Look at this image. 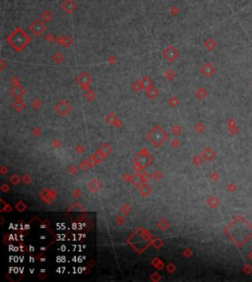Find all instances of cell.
Here are the masks:
<instances>
[{
	"mask_svg": "<svg viewBox=\"0 0 252 282\" xmlns=\"http://www.w3.org/2000/svg\"><path fill=\"white\" fill-rule=\"evenodd\" d=\"M25 92H26L20 85H14L10 90V93L16 98H21L25 95Z\"/></svg>",
	"mask_w": 252,
	"mask_h": 282,
	"instance_id": "9c48e42d",
	"label": "cell"
},
{
	"mask_svg": "<svg viewBox=\"0 0 252 282\" xmlns=\"http://www.w3.org/2000/svg\"><path fill=\"white\" fill-rule=\"evenodd\" d=\"M132 89H133L134 91H136V92H140L143 89L142 84L139 83V82H136V83H134L133 85H132Z\"/></svg>",
	"mask_w": 252,
	"mask_h": 282,
	"instance_id": "d6986e66",
	"label": "cell"
},
{
	"mask_svg": "<svg viewBox=\"0 0 252 282\" xmlns=\"http://www.w3.org/2000/svg\"><path fill=\"white\" fill-rule=\"evenodd\" d=\"M57 45H63L66 48H69L70 47L73 43H74V40L71 35H58L55 37V40H54Z\"/></svg>",
	"mask_w": 252,
	"mask_h": 282,
	"instance_id": "5b68a950",
	"label": "cell"
},
{
	"mask_svg": "<svg viewBox=\"0 0 252 282\" xmlns=\"http://www.w3.org/2000/svg\"><path fill=\"white\" fill-rule=\"evenodd\" d=\"M56 110H57V112L60 115H66L71 110V106L65 100H61L56 105Z\"/></svg>",
	"mask_w": 252,
	"mask_h": 282,
	"instance_id": "ba28073f",
	"label": "cell"
},
{
	"mask_svg": "<svg viewBox=\"0 0 252 282\" xmlns=\"http://www.w3.org/2000/svg\"><path fill=\"white\" fill-rule=\"evenodd\" d=\"M140 192L142 194H144V195H148V194L151 192V189H150L149 187H147V186H143V187L140 188Z\"/></svg>",
	"mask_w": 252,
	"mask_h": 282,
	"instance_id": "cb8c5ba5",
	"label": "cell"
},
{
	"mask_svg": "<svg viewBox=\"0 0 252 282\" xmlns=\"http://www.w3.org/2000/svg\"><path fill=\"white\" fill-rule=\"evenodd\" d=\"M46 30L47 28L46 26V23L41 19H36L29 26V31L36 37H40L41 35H43L46 32Z\"/></svg>",
	"mask_w": 252,
	"mask_h": 282,
	"instance_id": "7a4b0ae2",
	"label": "cell"
},
{
	"mask_svg": "<svg viewBox=\"0 0 252 282\" xmlns=\"http://www.w3.org/2000/svg\"><path fill=\"white\" fill-rule=\"evenodd\" d=\"M167 133L159 127H156L149 135V138L152 140V143L156 146H160L161 143H162V142L167 139Z\"/></svg>",
	"mask_w": 252,
	"mask_h": 282,
	"instance_id": "3957f363",
	"label": "cell"
},
{
	"mask_svg": "<svg viewBox=\"0 0 252 282\" xmlns=\"http://www.w3.org/2000/svg\"><path fill=\"white\" fill-rule=\"evenodd\" d=\"M146 92H147V96H148V97H150L151 99H155V98H157L158 96H159V93H160L159 90H158L155 86L151 87L150 89L146 90Z\"/></svg>",
	"mask_w": 252,
	"mask_h": 282,
	"instance_id": "4fadbf2b",
	"label": "cell"
},
{
	"mask_svg": "<svg viewBox=\"0 0 252 282\" xmlns=\"http://www.w3.org/2000/svg\"><path fill=\"white\" fill-rule=\"evenodd\" d=\"M141 84H142V87H143L144 90H148V89H150L151 87L154 86L153 81L151 80V78H149V77H144L141 81Z\"/></svg>",
	"mask_w": 252,
	"mask_h": 282,
	"instance_id": "5bb4252c",
	"label": "cell"
},
{
	"mask_svg": "<svg viewBox=\"0 0 252 282\" xmlns=\"http://www.w3.org/2000/svg\"><path fill=\"white\" fill-rule=\"evenodd\" d=\"M86 98H88L89 100H93L94 98H96V93H94L93 91H89L86 92Z\"/></svg>",
	"mask_w": 252,
	"mask_h": 282,
	"instance_id": "44dd1931",
	"label": "cell"
},
{
	"mask_svg": "<svg viewBox=\"0 0 252 282\" xmlns=\"http://www.w3.org/2000/svg\"><path fill=\"white\" fill-rule=\"evenodd\" d=\"M204 45L205 47L209 50V51H213V50H215L218 46V43L216 42V40L212 39V37H209L205 42H204Z\"/></svg>",
	"mask_w": 252,
	"mask_h": 282,
	"instance_id": "8fae6325",
	"label": "cell"
},
{
	"mask_svg": "<svg viewBox=\"0 0 252 282\" xmlns=\"http://www.w3.org/2000/svg\"><path fill=\"white\" fill-rule=\"evenodd\" d=\"M61 7H62V10L64 11L67 15H71L77 10V4L74 0H65V1L62 3Z\"/></svg>",
	"mask_w": 252,
	"mask_h": 282,
	"instance_id": "8992f818",
	"label": "cell"
},
{
	"mask_svg": "<svg viewBox=\"0 0 252 282\" xmlns=\"http://www.w3.org/2000/svg\"><path fill=\"white\" fill-rule=\"evenodd\" d=\"M215 72V69L214 67L210 64V63H206L203 67H202V73L205 75L206 77H211L212 75Z\"/></svg>",
	"mask_w": 252,
	"mask_h": 282,
	"instance_id": "7c38bea8",
	"label": "cell"
},
{
	"mask_svg": "<svg viewBox=\"0 0 252 282\" xmlns=\"http://www.w3.org/2000/svg\"><path fill=\"white\" fill-rule=\"evenodd\" d=\"M55 37H56V36H54L52 34H48L47 35L45 36V40H46V41H48V42H52L53 40H55Z\"/></svg>",
	"mask_w": 252,
	"mask_h": 282,
	"instance_id": "d4e9b609",
	"label": "cell"
},
{
	"mask_svg": "<svg viewBox=\"0 0 252 282\" xmlns=\"http://www.w3.org/2000/svg\"><path fill=\"white\" fill-rule=\"evenodd\" d=\"M53 18H54V15H53V13H52V12L50 11L49 9H46V10L41 13V20H42L43 22H45V23H49V22H51V21L53 20Z\"/></svg>",
	"mask_w": 252,
	"mask_h": 282,
	"instance_id": "30bf717a",
	"label": "cell"
},
{
	"mask_svg": "<svg viewBox=\"0 0 252 282\" xmlns=\"http://www.w3.org/2000/svg\"><path fill=\"white\" fill-rule=\"evenodd\" d=\"M142 154V156H137V158H136V161H137V163L139 164L141 167L143 166V167H145L147 165V163H148V157L147 156H145L143 153H141Z\"/></svg>",
	"mask_w": 252,
	"mask_h": 282,
	"instance_id": "9a60e30c",
	"label": "cell"
},
{
	"mask_svg": "<svg viewBox=\"0 0 252 282\" xmlns=\"http://www.w3.org/2000/svg\"><path fill=\"white\" fill-rule=\"evenodd\" d=\"M53 61L55 62L56 64H60L61 62H62V60L64 59V57H63V54L61 53V52H55L54 54H53Z\"/></svg>",
	"mask_w": 252,
	"mask_h": 282,
	"instance_id": "e0dca14e",
	"label": "cell"
},
{
	"mask_svg": "<svg viewBox=\"0 0 252 282\" xmlns=\"http://www.w3.org/2000/svg\"><path fill=\"white\" fill-rule=\"evenodd\" d=\"M169 13H171V15H172V16H177L180 13V8L176 5L172 6V7L169 8Z\"/></svg>",
	"mask_w": 252,
	"mask_h": 282,
	"instance_id": "ac0fdd59",
	"label": "cell"
},
{
	"mask_svg": "<svg viewBox=\"0 0 252 282\" xmlns=\"http://www.w3.org/2000/svg\"><path fill=\"white\" fill-rule=\"evenodd\" d=\"M168 103L171 104V105H172V106H176L178 103H179V99L177 98V97H172V98H169V100H168Z\"/></svg>",
	"mask_w": 252,
	"mask_h": 282,
	"instance_id": "7402d4cb",
	"label": "cell"
},
{
	"mask_svg": "<svg viewBox=\"0 0 252 282\" xmlns=\"http://www.w3.org/2000/svg\"><path fill=\"white\" fill-rule=\"evenodd\" d=\"M25 106H26V104H25L20 98H17V100L13 103V107H14L17 111H21L22 109L25 108Z\"/></svg>",
	"mask_w": 252,
	"mask_h": 282,
	"instance_id": "2e32d148",
	"label": "cell"
},
{
	"mask_svg": "<svg viewBox=\"0 0 252 282\" xmlns=\"http://www.w3.org/2000/svg\"><path fill=\"white\" fill-rule=\"evenodd\" d=\"M7 42L17 52H21L32 41L31 36L21 27H17L6 39Z\"/></svg>",
	"mask_w": 252,
	"mask_h": 282,
	"instance_id": "6da1fadb",
	"label": "cell"
},
{
	"mask_svg": "<svg viewBox=\"0 0 252 282\" xmlns=\"http://www.w3.org/2000/svg\"><path fill=\"white\" fill-rule=\"evenodd\" d=\"M166 76H167V78L168 80H172V79L174 78V76H175V74H174V72L172 70V69H169V70L167 71Z\"/></svg>",
	"mask_w": 252,
	"mask_h": 282,
	"instance_id": "603a6c76",
	"label": "cell"
},
{
	"mask_svg": "<svg viewBox=\"0 0 252 282\" xmlns=\"http://www.w3.org/2000/svg\"><path fill=\"white\" fill-rule=\"evenodd\" d=\"M91 82H92L91 76L87 72H83L78 77V83L82 86V87H83L84 90L89 89Z\"/></svg>",
	"mask_w": 252,
	"mask_h": 282,
	"instance_id": "52a82bcc",
	"label": "cell"
},
{
	"mask_svg": "<svg viewBox=\"0 0 252 282\" xmlns=\"http://www.w3.org/2000/svg\"><path fill=\"white\" fill-rule=\"evenodd\" d=\"M162 55H163V57H165L167 60H168L169 62H174L176 59L179 57L180 53H179V50L175 46L169 45L165 50H163Z\"/></svg>",
	"mask_w": 252,
	"mask_h": 282,
	"instance_id": "277c9868",
	"label": "cell"
},
{
	"mask_svg": "<svg viewBox=\"0 0 252 282\" xmlns=\"http://www.w3.org/2000/svg\"><path fill=\"white\" fill-rule=\"evenodd\" d=\"M206 91L204 89H199L196 92V96H198L199 98H203L204 96H206Z\"/></svg>",
	"mask_w": 252,
	"mask_h": 282,
	"instance_id": "ffe728a7",
	"label": "cell"
}]
</instances>
